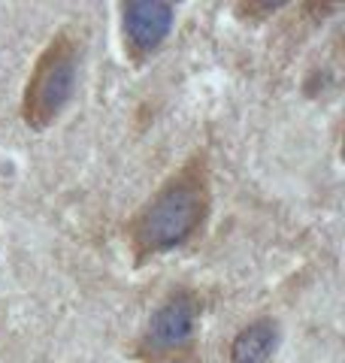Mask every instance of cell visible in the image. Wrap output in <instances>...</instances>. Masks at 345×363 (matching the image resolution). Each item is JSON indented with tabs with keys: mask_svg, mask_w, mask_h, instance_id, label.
I'll return each instance as SVG.
<instances>
[{
	"mask_svg": "<svg viewBox=\"0 0 345 363\" xmlns=\"http://www.w3.org/2000/svg\"><path fill=\"white\" fill-rule=\"evenodd\" d=\"M172 21H176V6L164 4V0L121 4V37L128 58L133 64H143L148 55H155L170 37Z\"/></svg>",
	"mask_w": 345,
	"mask_h": 363,
	"instance_id": "3957f363",
	"label": "cell"
},
{
	"mask_svg": "<svg viewBox=\"0 0 345 363\" xmlns=\"http://www.w3.org/2000/svg\"><path fill=\"white\" fill-rule=\"evenodd\" d=\"M170 363H191V360H170Z\"/></svg>",
	"mask_w": 345,
	"mask_h": 363,
	"instance_id": "8992f818",
	"label": "cell"
},
{
	"mask_svg": "<svg viewBox=\"0 0 345 363\" xmlns=\"http://www.w3.org/2000/svg\"><path fill=\"white\" fill-rule=\"evenodd\" d=\"M209 203V164L200 152L188 164H182L133 215V221L128 224L133 255L143 260L185 245L203 227Z\"/></svg>",
	"mask_w": 345,
	"mask_h": 363,
	"instance_id": "6da1fadb",
	"label": "cell"
},
{
	"mask_svg": "<svg viewBox=\"0 0 345 363\" xmlns=\"http://www.w3.org/2000/svg\"><path fill=\"white\" fill-rule=\"evenodd\" d=\"M197 312L200 303L188 291H176L170 300H164V306L152 315V321H148L140 339L143 354H167L172 348H182L194 333Z\"/></svg>",
	"mask_w": 345,
	"mask_h": 363,
	"instance_id": "277c9868",
	"label": "cell"
},
{
	"mask_svg": "<svg viewBox=\"0 0 345 363\" xmlns=\"http://www.w3.org/2000/svg\"><path fill=\"white\" fill-rule=\"evenodd\" d=\"M76 40L67 30L55 33L33 64V73L25 85V97H21V118L31 130H45L61 118V112L67 109L76 91Z\"/></svg>",
	"mask_w": 345,
	"mask_h": 363,
	"instance_id": "7a4b0ae2",
	"label": "cell"
},
{
	"mask_svg": "<svg viewBox=\"0 0 345 363\" xmlns=\"http://www.w3.org/2000/svg\"><path fill=\"white\" fill-rule=\"evenodd\" d=\"M275 342H279V327L273 318H258L246 324L230 342V363H270Z\"/></svg>",
	"mask_w": 345,
	"mask_h": 363,
	"instance_id": "5b68a950",
	"label": "cell"
}]
</instances>
